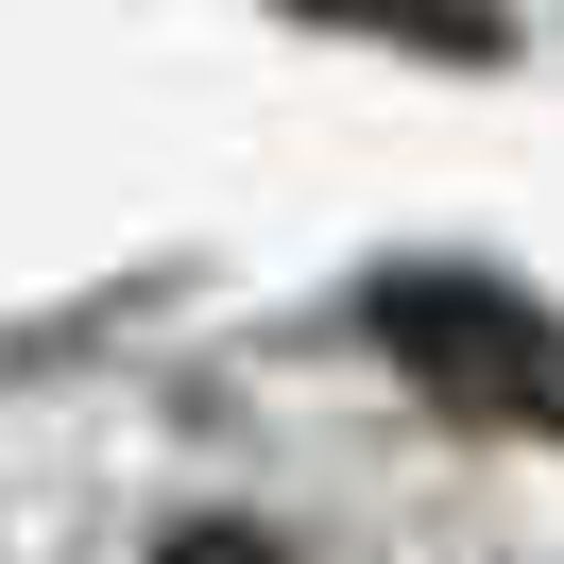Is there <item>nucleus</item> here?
Instances as JSON below:
<instances>
[{"label": "nucleus", "mask_w": 564, "mask_h": 564, "mask_svg": "<svg viewBox=\"0 0 564 564\" xmlns=\"http://www.w3.org/2000/svg\"><path fill=\"white\" fill-rule=\"evenodd\" d=\"M154 564H291V547H274V530H223V513H206V530H172Z\"/></svg>", "instance_id": "nucleus-2"}, {"label": "nucleus", "mask_w": 564, "mask_h": 564, "mask_svg": "<svg viewBox=\"0 0 564 564\" xmlns=\"http://www.w3.org/2000/svg\"><path fill=\"white\" fill-rule=\"evenodd\" d=\"M359 343L462 427H513V445H564V308H530L479 257H393L359 291Z\"/></svg>", "instance_id": "nucleus-1"}]
</instances>
